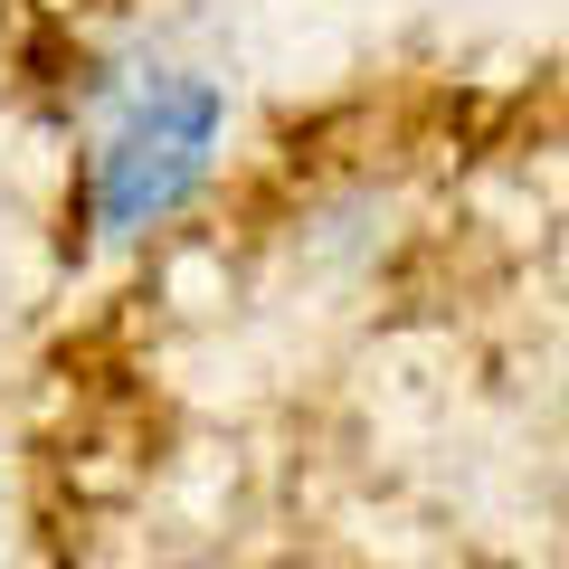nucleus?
Here are the masks:
<instances>
[{
  "label": "nucleus",
  "instance_id": "obj_1",
  "mask_svg": "<svg viewBox=\"0 0 569 569\" xmlns=\"http://www.w3.org/2000/svg\"><path fill=\"white\" fill-rule=\"evenodd\" d=\"M209 123H219L209 86H181V77H152V86H142V96L114 114L104 152H96V209H104V228L162 219V209L200 181Z\"/></svg>",
  "mask_w": 569,
  "mask_h": 569
}]
</instances>
